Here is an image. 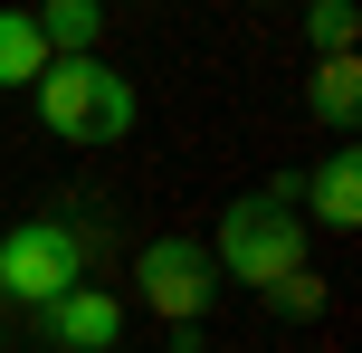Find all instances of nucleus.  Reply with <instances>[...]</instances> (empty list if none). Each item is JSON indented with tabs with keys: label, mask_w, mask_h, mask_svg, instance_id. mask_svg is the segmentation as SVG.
Returning <instances> with one entry per match:
<instances>
[{
	"label": "nucleus",
	"mask_w": 362,
	"mask_h": 353,
	"mask_svg": "<svg viewBox=\"0 0 362 353\" xmlns=\"http://www.w3.org/2000/svg\"><path fill=\"white\" fill-rule=\"evenodd\" d=\"M86 277V239H76L67 220H19V229H0V306H48V296H67V287Z\"/></svg>",
	"instance_id": "obj_3"
},
{
	"label": "nucleus",
	"mask_w": 362,
	"mask_h": 353,
	"mask_svg": "<svg viewBox=\"0 0 362 353\" xmlns=\"http://www.w3.org/2000/svg\"><path fill=\"white\" fill-rule=\"evenodd\" d=\"M200 248H210V267L229 287H257V296H267L286 267H305V220H296L286 201H267V191H238Z\"/></svg>",
	"instance_id": "obj_2"
},
{
	"label": "nucleus",
	"mask_w": 362,
	"mask_h": 353,
	"mask_svg": "<svg viewBox=\"0 0 362 353\" xmlns=\"http://www.w3.org/2000/svg\"><path fill=\"white\" fill-rule=\"evenodd\" d=\"M48 76V38L29 10H0V86H38Z\"/></svg>",
	"instance_id": "obj_9"
},
{
	"label": "nucleus",
	"mask_w": 362,
	"mask_h": 353,
	"mask_svg": "<svg viewBox=\"0 0 362 353\" xmlns=\"http://www.w3.org/2000/svg\"><path fill=\"white\" fill-rule=\"evenodd\" d=\"M305 210H315L325 229H353V220H362V163H353V153H334V163L305 172Z\"/></svg>",
	"instance_id": "obj_7"
},
{
	"label": "nucleus",
	"mask_w": 362,
	"mask_h": 353,
	"mask_svg": "<svg viewBox=\"0 0 362 353\" xmlns=\"http://www.w3.org/2000/svg\"><path fill=\"white\" fill-rule=\"evenodd\" d=\"M257 10H276V0H257Z\"/></svg>",
	"instance_id": "obj_12"
},
{
	"label": "nucleus",
	"mask_w": 362,
	"mask_h": 353,
	"mask_svg": "<svg viewBox=\"0 0 362 353\" xmlns=\"http://www.w3.org/2000/svg\"><path fill=\"white\" fill-rule=\"evenodd\" d=\"M115 335H124V296H105L86 277L38 306V344H57V353H115Z\"/></svg>",
	"instance_id": "obj_5"
},
{
	"label": "nucleus",
	"mask_w": 362,
	"mask_h": 353,
	"mask_svg": "<svg viewBox=\"0 0 362 353\" xmlns=\"http://www.w3.org/2000/svg\"><path fill=\"white\" fill-rule=\"evenodd\" d=\"M38 38H48V57H95V38H105V0H38Z\"/></svg>",
	"instance_id": "obj_6"
},
{
	"label": "nucleus",
	"mask_w": 362,
	"mask_h": 353,
	"mask_svg": "<svg viewBox=\"0 0 362 353\" xmlns=\"http://www.w3.org/2000/svg\"><path fill=\"white\" fill-rule=\"evenodd\" d=\"M38 125L57 134V144H124L134 115H144V96H134L124 67H105V57H48V76H38Z\"/></svg>",
	"instance_id": "obj_1"
},
{
	"label": "nucleus",
	"mask_w": 362,
	"mask_h": 353,
	"mask_svg": "<svg viewBox=\"0 0 362 353\" xmlns=\"http://www.w3.org/2000/svg\"><path fill=\"white\" fill-rule=\"evenodd\" d=\"M353 29H362V10H353V0H315V10H305L315 57H353Z\"/></svg>",
	"instance_id": "obj_10"
},
{
	"label": "nucleus",
	"mask_w": 362,
	"mask_h": 353,
	"mask_svg": "<svg viewBox=\"0 0 362 353\" xmlns=\"http://www.w3.org/2000/svg\"><path fill=\"white\" fill-rule=\"evenodd\" d=\"M305 105L325 115L334 134H353V115H362V57H325V67H315V86H305Z\"/></svg>",
	"instance_id": "obj_8"
},
{
	"label": "nucleus",
	"mask_w": 362,
	"mask_h": 353,
	"mask_svg": "<svg viewBox=\"0 0 362 353\" xmlns=\"http://www.w3.org/2000/svg\"><path fill=\"white\" fill-rule=\"evenodd\" d=\"M267 306L276 316H325V277H315V267H286V277L267 287Z\"/></svg>",
	"instance_id": "obj_11"
},
{
	"label": "nucleus",
	"mask_w": 362,
	"mask_h": 353,
	"mask_svg": "<svg viewBox=\"0 0 362 353\" xmlns=\"http://www.w3.org/2000/svg\"><path fill=\"white\" fill-rule=\"evenodd\" d=\"M134 296H144L163 325L191 335V325L210 316V296H219V267H210L200 239H153V248H134Z\"/></svg>",
	"instance_id": "obj_4"
}]
</instances>
